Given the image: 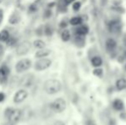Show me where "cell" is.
Masks as SVG:
<instances>
[{"label": "cell", "instance_id": "6da1fadb", "mask_svg": "<svg viewBox=\"0 0 126 125\" xmlns=\"http://www.w3.org/2000/svg\"><path fill=\"white\" fill-rule=\"evenodd\" d=\"M62 89V84L57 79H49L44 83V90L47 94H56Z\"/></svg>", "mask_w": 126, "mask_h": 125}, {"label": "cell", "instance_id": "7a4b0ae2", "mask_svg": "<svg viewBox=\"0 0 126 125\" xmlns=\"http://www.w3.org/2000/svg\"><path fill=\"white\" fill-rule=\"evenodd\" d=\"M51 110L56 113H61L66 109V101L62 98H58L51 103Z\"/></svg>", "mask_w": 126, "mask_h": 125}, {"label": "cell", "instance_id": "3957f363", "mask_svg": "<svg viewBox=\"0 0 126 125\" xmlns=\"http://www.w3.org/2000/svg\"><path fill=\"white\" fill-rule=\"evenodd\" d=\"M32 66V62L28 58H22L19 60L16 64V71L17 73H23L28 70Z\"/></svg>", "mask_w": 126, "mask_h": 125}, {"label": "cell", "instance_id": "277c9868", "mask_svg": "<svg viewBox=\"0 0 126 125\" xmlns=\"http://www.w3.org/2000/svg\"><path fill=\"white\" fill-rule=\"evenodd\" d=\"M31 47H32V44L30 43L29 41H28V40L22 41V43H20L16 46V53L18 56H24L28 53V52L30 51Z\"/></svg>", "mask_w": 126, "mask_h": 125}, {"label": "cell", "instance_id": "5b68a950", "mask_svg": "<svg viewBox=\"0 0 126 125\" xmlns=\"http://www.w3.org/2000/svg\"><path fill=\"white\" fill-rule=\"evenodd\" d=\"M51 61L48 58H40L34 63V69L37 71H43L46 70L51 66Z\"/></svg>", "mask_w": 126, "mask_h": 125}, {"label": "cell", "instance_id": "8992f818", "mask_svg": "<svg viewBox=\"0 0 126 125\" xmlns=\"http://www.w3.org/2000/svg\"><path fill=\"white\" fill-rule=\"evenodd\" d=\"M34 82V75L33 74H27L23 75L20 80V86L24 88L30 87Z\"/></svg>", "mask_w": 126, "mask_h": 125}, {"label": "cell", "instance_id": "52a82bcc", "mask_svg": "<svg viewBox=\"0 0 126 125\" xmlns=\"http://www.w3.org/2000/svg\"><path fill=\"white\" fill-rule=\"evenodd\" d=\"M22 118V111L18 108H13L12 111L10 112V116L7 119L14 124H17Z\"/></svg>", "mask_w": 126, "mask_h": 125}, {"label": "cell", "instance_id": "ba28073f", "mask_svg": "<svg viewBox=\"0 0 126 125\" xmlns=\"http://www.w3.org/2000/svg\"><path fill=\"white\" fill-rule=\"evenodd\" d=\"M28 91L25 90V89H20V90L17 91L15 94V95H14L13 101L16 104H20L22 102H23L28 98Z\"/></svg>", "mask_w": 126, "mask_h": 125}, {"label": "cell", "instance_id": "9c48e42d", "mask_svg": "<svg viewBox=\"0 0 126 125\" xmlns=\"http://www.w3.org/2000/svg\"><path fill=\"white\" fill-rule=\"evenodd\" d=\"M10 75V69L7 65L0 67V84H6L8 77Z\"/></svg>", "mask_w": 126, "mask_h": 125}, {"label": "cell", "instance_id": "30bf717a", "mask_svg": "<svg viewBox=\"0 0 126 125\" xmlns=\"http://www.w3.org/2000/svg\"><path fill=\"white\" fill-rule=\"evenodd\" d=\"M121 29V24L118 21H112L109 23V31L111 33H117Z\"/></svg>", "mask_w": 126, "mask_h": 125}, {"label": "cell", "instance_id": "8fae6325", "mask_svg": "<svg viewBox=\"0 0 126 125\" xmlns=\"http://www.w3.org/2000/svg\"><path fill=\"white\" fill-rule=\"evenodd\" d=\"M42 3H43L42 0H36L34 3H31V4L29 5V7H28V11H29L30 13H35V12H37L39 10L40 7L42 5Z\"/></svg>", "mask_w": 126, "mask_h": 125}, {"label": "cell", "instance_id": "7c38bea8", "mask_svg": "<svg viewBox=\"0 0 126 125\" xmlns=\"http://www.w3.org/2000/svg\"><path fill=\"white\" fill-rule=\"evenodd\" d=\"M51 50L49 49H40L39 51H37L36 53H35V57L38 59L40 58H44V57H47L48 55H50Z\"/></svg>", "mask_w": 126, "mask_h": 125}, {"label": "cell", "instance_id": "4fadbf2b", "mask_svg": "<svg viewBox=\"0 0 126 125\" xmlns=\"http://www.w3.org/2000/svg\"><path fill=\"white\" fill-rule=\"evenodd\" d=\"M19 22H20V15L16 12H13L9 18V22L12 25H15V24L18 23Z\"/></svg>", "mask_w": 126, "mask_h": 125}, {"label": "cell", "instance_id": "5bb4252c", "mask_svg": "<svg viewBox=\"0 0 126 125\" xmlns=\"http://www.w3.org/2000/svg\"><path fill=\"white\" fill-rule=\"evenodd\" d=\"M116 45H117L116 41H115L113 39H108L106 42V49H107L108 51L114 50L115 47H116Z\"/></svg>", "mask_w": 126, "mask_h": 125}, {"label": "cell", "instance_id": "9a60e30c", "mask_svg": "<svg viewBox=\"0 0 126 125\" xmlns=\"http://www.w3.org/2000/svg\"><path fill=\"white\" fill-rule=\"evenodd\" d=\"M10 33L6 29H3V30L0 32V41L1 42H6L10 39Z\"/></svg>", "mask_w": 126, "mask_h": 125}, {"label": "cell", "instance_id": "2e32d148", "mask_svg": "<svg viewBox=\"0 0 126 125\" xmlns=\"http://www.w3.org/2000/svg\"><path fill=\"white\" fill-rule=\"evenodd\" d=\"M33 45L36 49L40 50V49H44L46 47V43L42 40H35L33 42Z\"/></svg>", "mask_w": 126, "mask_h": 125}, {"label": "cell", "instance_id": "e0dca14e", "mask_svg": "<svg viewBox=\"0 0 126 125\" xmlns=\"http://www.w3.org/2000/svg\"><path fill=\"white\" fill-rule=\"evenodd\" d=\"M76 35H81V36H84L88 33V28L87 26H81V27L78 28L76 31Z\"/></svg>", "mask_w": 126, "mask_h": 125}, {"label": "cell", "instance_id": "ac0fdd59", "mask_svg": "<svg viewBox=\"0 0 126 125\" xmlns=\"http://www.w3.org/2000/svg\"><path fill=\"white\" fill-rule=\"evenodd\" d=\"M116 87L118 88V90H124L126 88V81L125 79H119L116 82Z\"/></svg>", "mask_w": 126, "mask_h": 125}, {"label": "cell", "instance_id": "d6986e66", "mask_svg": "<svg viewBox=\"0 0 126 125\" xmlns=\"http://www.w3.org/2000/svg\"><path fill=\"white\" fill-rule=\"evenodd\" d=\"M112 105H113V108H114L115 110H117V111H121V110H123V109H124V103H123V101H122L121 99L114 100Z\"/></svg>", "mask_w": 126, "mask_h": 125}, {"label": "cell", "instance_id": "ffe728a7", "mask_svg": "<svg viewBox=\"0 0 126 125\" xmlns=\"http://www.w3.org/2000/svg\"><path fill=\"white\" fill-rule=\"evenodd\" d=\"M92 62V64L94 65V67H100L101 64H102V59H101L100 57H98V56H95V57H94L93 58H92L91 60Z\"/></svg>", "mask_w": 126, "mask_h": 125}, {"label": "cell", "instance_id": "44dd1931", "mask_svg": "<svg viewBox=\"0 0 126 125\" xmlns=\"http://www.w3.org/2000/svg\"><path fill=\"white\" fill-rule=\"evenodd\" d=\"M70 31L67 30V29H65V30H63L62 32L61 33V39L63 41H68L69 40H70Z\"/></svg>", "mask_w": 126, "mask_h": 125}, {"label": "cell", "instance_id": "7402d4cb", "mask_svg": "<svg viewBox=\"0 0 126 125\" xmlns=\"http://www.w3.org/2000/svg\"><path fill=\"white\" fill-rule=\"evenodd\" d=\"M81 22H82V20H81V17L76 16V17H73V18L70 19V23L73 26H77V25H80V24L81 23Z\"/></svg>", "mask_w": 126, "mask_h": 125}, {"label": "cell", "instance_id": "603a6c76", "mask_svg": "<svg viewBox=\"0 0 126 125\" xmlns=\"http://www.w3.org/2000/svg\"><path fill=\"white\" fill-rule=\"evenodd\" d=\"M16 42H17V40L15 37H10V39H9L5 43H6V45H8V46H13V45H15L16 44Z\"/></svg>", "mask_w": 126, "mask_h": 125}, {"label": "cell", "instance_id": "cb8c5ba5", "mask_svg": "<svg viewBox=\"0 0 126 125\" xmlns=\"http://www.w3.org/2000/svg\"><path fill=\"white\" fill-rule=\"evenodd\" d=\"M44 33H45L47 36H51L53 33L52 28H51L50 26H46L45 28H44Z\"/></svg>", "mask_w": 126, "mask_h": 125}, {"label": "cell", "instance_id": "d4e9b609", "mask_svg": "<svg viewBox=\"0 0 126 125\" xmlns=\"http://www.w3.org/2000/svg\"><path fill=\"white\" fill-rule=\"evenodd\" d=\"M80 8H81V3L80 2H76L73 4V10L75 11H78L80 10Z\"/></svg>", "mask_w": 126, "mask_h": 125}, {"label": "cell", "instance_id": "484cf974", "mask_svg": "<svg viewBox=\"0 0 126 125\" xmlns=\"http://www.w3.org/2000/svg\"><path fill=\"white\" fill-rule=\"evenodd\" d=\"M102 69H96L94 70V75H96V76H100L102 75Z\"/></svg>", "mask_w": 126, "mask_h": 125}, {"label": "cell", "instance_id": "4316f807", "mask_svg": "<svg viewBox=\"0 0 126 125\" xmlns=\"http://www.w3.org/2000/svg\"><path fill=\"white\" fill-rule=\"evenodd\" d=\"M12 110H13V108H10V107H9V108H7L6 110L4 111V117H6V118H8L9 116H10V112L12 111Z\"/></svg>", "mask_w": 126, "mask_h": 125}, {"label": "cell", "instance_id": "83f0119b", "mask_svg": "<svg viewBox=\"0 0 126 125\" xmlns=\"http://www.w3.org/2000/svg\"><path fill=\"white\" fill-rule=\"evenodd\" d=\"M51 15V10H47L44 13V18H49Z\"/></svg>", "mask_w": 126, "mask_h": 125}, {"label": "cell", "instance_id": "f1b7e54d", "mask_svg": "<svg viewBox=\"0 0 126 125\" xmlns=\"http://www.w3.org/2000/svg\"><path fill=\"white\" fill-rule=\"evenodd\" d=\"M5 99V94L3 93H0V102H3Z\"/></svg>", "mask_w": 126, "mask_h": 125}, {"label": "cell", "instance_id": "f546056e", "mask_svg": "<svg viewBox=\"0 0 126 125\" xmlns=\"http://www.w3.org/2000/svg\"><path fill=\"white\" fill-rule=\"evenodd\" d=\"M3 11L2 9H0V23L3 22Z\"/></svg>", "mask_w": 126, "mask_h": 125}, {"label": "cell", "instance_id": "4dcf8cb0", "mask_svg": "<svg viewBox=\"0 0 126 125\" xmlns=\"http://www.w3.org/2000/svg\"><path fill=\"white\" fill-rule=\"evenodd\" d=\"M87 125H96L94 121L93 120H88V123H87Z\"/></svg>", "mask_w": 126, "mask_h": 125}, {"label": "cell", "instance_id": "1f68e13d", "mask_svg": "<svg viewBox=\"0 0 126 125\" xmlns=\"http://www.w3.org/2000/svg\"><path fill=\"white\" fill-rule=\"evenodd\" d=\"M54 125H65V124L62 121H57V122H55Z\"/></svg>", "mask_w": 126, "mask_h": 125}, {"label": "cell", "instance_id": "d6a6232c", "mask_svg": "<svg viewBox=\"0 0 126 125\" xmlns=\"http://www.w3.org/2000/svg\"><path fill=\"white\" fill-rule=\"evenodd\" d=\"M74 1H75V0H63V2H64L65 4H70V3H73Z\"/></svg>", "mask_w": 126, "mask_h": 125}, {"label": "cell", "instance_id": "836d02e7", "mask_svg": "<svg viewBox=\"0 0 126 125\" xmlns=\"http://www.w3.org/2000/svg\"><path fill=\"white\" fill-rule=\"evenodd\" d=\"M3 125H16V124H14V123L10 122V121H8V122H7L6 124H4Z\"/></svg>", "mask_w": 126, "mask_h": 125}, {"label": "cell", "instance_id": "e575fe53", "mask_svg": "<svg viewBox=\"0 0 126 125\" xmlns=\"http://www.w3.org/2000/svg\"><path fill=\"white\" fill-rule=\"evenodd\" d=\"M60 26H61L62 28H65L66 27V23H65V22H61V24H60Z\"/></svg>", "mask_w": 126, "mask_h": 125}, {"label": "cell", "instance_id": "d590c367", "mask_svg": "<svg viewBox=\"0 0 126 125\" xmlns=\"http://www.w3.org/2000/svg\"><path fill=\"white\" fill-rule=\"evenodd\" d=\"M55 5V3H49L48 4V7L49 8H51V7H53Z\"/></svg>", "mask_w": 126, "mask_h": 125}, {"label": "cell", "instance_id": "8d00e7d4", "mask_svg": "<svg viewBox=\"0 0 126 125\" xmlns=\"http://www.w3.org/2000/svg\"><path fill=\"white\" fill-rule=\"evenodd\" d=\"M3 0H0V3H3Z\"/></svg>", "mask_w": 126, "mask_h": 125}]
</instances>
